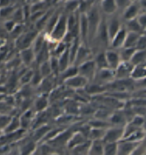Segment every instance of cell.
I'll list each match as a JSON object with an SVG mask.
<instances>
[{
    "label": "cell",
    "instance_id": "cell-1",
    "mask_svg": "<svg viewBox=\"0 0 146 155\" xmlns=\"http://www.w3.org/2000/svg\"><path fill=\"white\" fill-rule=\"evenodd\" d=\"M39 33L40 32L35 28V26H33L32 28H29L28 29L26 28V30L17 39L13 41L14 46L18 51L23 50L26 48L32 47L33 43Z\"/></svg>",
    "mask_w": 146,
    "mask_h": 155
},
{
    "label": "cell",
    "instance_id": "cell-2",
    "mask_svg": "<svg viewBox=\"0 0 146 155\" xmlns=\"http://www.w3.org/2000/svg\"><path fill=\"white\" fill-rule=\"evenodd\" d=\"M67 16H68V13L65 12L64 10H63L59 21H58V22L55 26V28H53L51 33L49 36H47L50 39L57 41V42L62 41L64 39V37L66 36L67 33L68 32Z\"/></svg>",
    "mask_w": 146,
    "mask_h": 155
},
{
    "label": "cell",
    "instance_id": "cell-3",
    "mask_svg": "<svg viewBox=\"0 0 146 155\" xmlns=\"http://www.w3.org/2000/svg\"><path fill=\"white\" fill-rule=\"evenodd\" d=\"M118 13H120V12H117L113 15L107 16V17L105 16V23H106V29H107V34L109 36L110 42L123 27V20H122V15H118Z\"/></svg>",
    "mask_w": 146,
    "mask_h": 155
},
{
    "label": "cell",
    "instance_id": "cell-4",
    "mask_svg": "<svg viewBox=\"0 0 146 155\" xmlns=\"http://www.w3.org/2000/svg\"><path fill=\"white\" fill-rule=\"evenodd\" d=\"M97 68L95 61L92 59L87 60L83 64L78 66V74L84 76L89 80V82H93L97 72Z\"/></svg>",
    "mask_w": 146,
    "mask_h": 155
},
{
    "label": "cell",
    "instance_id": "cell-5",
    "mask_svg": "<svg viewBox=\"0 0 146 155\" xmlns=\"http://www.w3.org/2000/svg\"><path fill=\"white\" fill-rule=\"evenodd\" d=\"M115 80H116L115 71L113 69H111L109 68H107L98 69L93 82H96L97 84L106 86L111 83L114 82Z\"/></svg>",
    "mask_w": 146,
    "mask_h": 155
},
{
    "label": "cell",
    "instance_id": "cell-6",
    "mask_svg": "<svg viewBox=\"0 0 146 155\" xmlns=\"http://www.w3.org/2000/svg\"><path fill=\"white\" fill-rule=\"evenodd\" d=\"M88 84H89V80L85 78L84 76L81 75L80 74H77L72 77L67 79L63 83V84L67 89L73 90V91H78V90L84 89Z\"/></svg>",
    "mask_w": 146,
    "mask_h": 155
},
{
    "label": "cell",
    "instance_id": "cell-7",
    "mask_svg": "<svg viewBox=\"0 0 146 155\" xmlns=\"http://www.w3.org/2000/svg\"><path fill=\"white\" fill-rule=\"evenodd\" d=\"M125 126H110L106 129L104 142H120L123 139Z\"/></svg>",
    "mask_w": 146,
    "mask_h": 155
},
{
    "label": "cell",
    "instance_id": "cell-8",
    "mask_svg": "<svg viewBox=\"0 0 146 155\" xmlns=\"http://www.w3.org/2000/svg\"><path fill=\"white\" fill-rule=\"evenodd\" d=\"M134 67L135 66L130 61H122L119 67L114 70L116 80L130 79Z\"/></svg>",
    "mask_w": 146,
    "mask_h": 155
},
{
    "label": "cell",
    "instance_id": "cell-9",
    "mask_svg": "<svg viewBox=\"0 0 146 155\" xmlns=\"http://www.w3.org/2000/svg\"><path fill=\"white\" fill-rule=\"evenodd\" d=\"M79 38L82 44L89 45V27L86 13H80V25H79Z\"/></svg>",
    "mask_w": 146,
    "mask_h": 155
},
{
    "label": "cell",
    "instance_id": "cell-10",
    "mask_svg": "<svg viewBox=\"0 0 146 155\" xmlns=\"http://www.w3.org/2000/svg\"><path fill=\"white\" fill-rule=\"evenodd\" d=\"M19 55L22 65L27 68H32L37 63V54L32 47L26 48L19 51Z\"/></svg>",
    "mask_w": 146,
    "mask_h": 155
},
{
    "label": "cell",
    "instance_id": "cell-11",
    "mask_svg": "<svg viewBox=\"0 0 146 155\" xmlns=\"http://www.w3.org/2000/svg\"><path fill=\"white\" fill-rule=\"evenodd\" d=\"M93 56H94V54L92 52V49L89 45L81 44L80 47L78 49V51H77V54H76V57L74 59L73 65H75L78 67L79 65L83 64V62L92 59Z\"/></svg>",
    "mask_w": 146,
    "mask_h": 155
},
{
    "label": "cell",
    "instance_id": "cell-12",
    "mask_svg": "<svg viewBox=\"0 0 146 155\" xmlns=\"http://www.w3.org/2000/svg\"><path fill=\"white\" fill-rule=\"evenodd\" d=\"M50 103V94H38L33 103V108L37 114L44 113L48 109Z\"/></svg>",
    "mask_w": 146,
    "mask_h": 155
},
{
    "label": "cell",
    "instance_id": "cell-13",
    "mask_svg": "<svg viewBox=\"0 0 146 155\" xmlns=\"http://www.w3.org/2000/svg\"><path fill=\"white\" fill-rule=\"evenodd\" d=\"M141 12H141V8L139 6L138 2L135 1L121 13V15H122L123 21H127L136 19Z\"/></svg>",
    "mask_w": 146,
    "mask_h": 155
},
{
    "label": "cell",
    "instance_id": "cell-14",
    "mask_svg": "<svg viewBox=\"0 0 146 155\" xmlns=\"http://www.w3.org/2000/svg\"><path fill=\"white\" fill-rule=\"evenodd\" d=\"M105 57H106V60H107L108 68L111 69H113V70H115L122 62L119 50H114L112 48L106 49L105 50Z\"/></svg>",
    "mask_w": 146,
    "mask_h": 155
},
{
    "label": "cell",
    "instance_id": "cell-15",
    "mask_svg": "<svg viewBox=\"0 0 146 155\" xmlns=\"http://www.w3.org/2000/svg\"><path fill=\"white\" fill-rule=\"evenodd\" d=\"M98 5H99L101 12L105 17L119 12L115 0H101Z\"/></svg>",
    "mask_w": 146,
    "mask_h": 155
},
{
    "label": "cell",
    "instance_id": "cell-16",
    "mask_svg": "<svg viewBox=\"0 0 146 155\" xmlns=\"http://www.w3.org/2000/svg\"><path fill=\"white\" fill-rule=\"evenodd\" d=\"M138 144L139 143L129 141L128 139H122L118 142V155L133 154Z\"/></svg>",
    "mask_w": 146,
    "mask_h": 155
},
{
    "label": "cell",
    "instance_id": "cell-17",
    "mask_svg": "<svg viewBox=\"0 0 146 155\" xmlns=\"http://www.w3.org/2000/svg\"><path fill=\"white\" fill-rule=\"evenodd\" d=\"M128 35V30L126 29V28L123 27L122 28V29L116 34V36H114L112 41L110 42V47L112 49H114V50H120L121 48L124 46V44H125V40H126V37Z\"/></svg>",
    "mask_w": 146,
    "mask_h": 155
},
{
    "label": "cell",
    "instance_id": "cell-18",
    "mask_svg": "<svg viewBox=\"0 0 146 155\" xmlns=\"http://www.w3.org/2000/svg\"><path fill=\"white\" fill-rule=\"evenodd\" d=\"M85 91L89 97H97L106 92V86L96 83V82H89L84 88Z\"/></svg>",
    "mask_w": 146,
    "mask_h": 155
},
{
    "label": "cell",
    "instance_id": "cell-19",
    "mask_svg": "<svg viewBox=\"0 0 146 155\" xmlns=\"http://www.w3.org/2000/svg\"><path fill=\"white\" fill-rule=\"evenodd\" d=\"M87 140H89V139H88V137H86L83 132H81L80 130H77L76 131L73 132L71 137L69 138V141L67 143V150H71V149L76 147L79 144L85 143Z\"/></svg>",
    "mask_w": 146,
    "mask_h": 155
},
{
    "label": "cell",
    "instance_id": "cell-20",
    "mask_svg": "<svg viewBox=\"0 0 146 155\" xmlns=\"http://www.w3.org/2000/svg\"><path fill=\"white\" fill-rule=\"evenodd\" d=\"M52 128L49 125V124H43L37 127L36 129H34V132L32 134V138L37 141V143H41L44 141V139L45 138L46 135L48 134L49 131L51 130Z\"/></svg>",
    "mask_w": 146,
    "mask_h": 155
},
{
    "label": "cell",
    "instance_id": "cell-21",
    "mask_svg": "<svg viewBox=\"0 0 146 155\" xmlns=\"http://www.w3.org/2000/svg\"><path fill=\"white\" fill-rule=\"evenodd\" d=\"M109 122L112 126H125L128 123V120L123 112L118 111L112 113L110 117Z\"/></svg>",
    "mask_w": 146,
    "mask_h": 155
},
{
    "label": "cell",
    "instance_id": "cell-22",
    "mask_svg": "<svg viewBox=\"0 0 146 155\" xmlns=\"http://www.w3.org/2000/svg\"><path fill=\"white\" fill-rule=\"evenodd\" d=\"M93 60L97 65V69H102V68H107L108 64L105 57V50H100L97 51L93 56Z\"/></svg>",
    "mask_w": 146,
    "mask_h": 155
},
{
    "label": "cell",
    "instance_id": "cell-23",
    "mask_svg": "<svg viewBox=\"0 0 146 155\" xmlns=\"http://www.w3.org/2000/svg\"><path fill=\"white\" fill-rule=\"evenodd\" d=\"M123 25L128 32H135V33H138V34H144V30L139 23L137 18L134 19V20L123 21Z\"/></svg>",
    "mask_w": 146,
    "mask_h": 155
},
{
    "label": "cell",
    "instance_id": "cell-24",
    "mask_svg": "<svg viewBox=\"0 0 146 155\" xmlns=\"http://www.w3.org/2000/svg\"><path fill=\"white\" fill-rule=\"evenodd\" d=\"M104 141L103 140H90L89 154L104 155Z\"/></svg>",
    "mask_w": 146,
    "mask_h": 155
},
{
    "label": "cell",
    "instance_id": "cell-25",
    "mask_svg": "<svg viewBox=\"0 0 146 155\" xmlns=\"http://www.w3.org/2000/svg\"><path fill=\"white\" fill-rule=\"evenodd\" d=\"M130 78L134 82H137V81H140V80L146 78V64L145 65L135 66Z\"/></svg>",
    "mask_w": 146,
    "mask_h": 155
},
{
    "label": "cell",
    "instance_id": "cell-26",
    "mask_svg": "<svg viewBox=\"0 0 146 155\" xmlns=\"http://www.w3.org/2000/svg\"><path fill=\"white\" fill-rule=\"evenodd\" d=\"M33 75H34V68H28L24 73H22L19 76V86L23 87L26 85H29L32 82Z\"/></svg>",
    "mask_w": 146,
    "mask_h": 155
},
{
    "label": "cell",
    "instance_id": "cell-27",
    "mask_svg": "<svg viewBox=\"0 0 146 155\" xmlns=\"http://www.w3.org/2000/svg\"><path fill=\"white\" fill-rule=\"evenodd\" d=\"M81 0H67L63 3V10L67 13H73L78 12Z\"/></svg>",
    "mask_w": 146,
    "mask_h": 155
},
{
    "label": "cell",
    "instance_id": "cell-28",
    "mask_svg": "<svg viewBox=\"0 0 146 155\" xmlns=\"http://www.w3.org/2000/svg\"><path fill=\"white\" fill-rule=\"evenodd\" d=\"M130 62L134 66L145 65L146 64V50H136Z\"/></svg>",
    "mask_w": 146,
    "mask_h": 155
},
{
    "label": "cell",
    "instance_id": "cell-29",
    "mask_svg": "<svg viewBox=\"0 0 146 155\" xmlns=\"http://www.w3.org/2000/svg\"><path fill=\"white\" fill-rule=\"evenodd\" d=\"M21 129V118L20 116L17 115H13L11 122L9 123V125L5 128V130L4 131H2V134H8V133H12V132L20 130Z\"/></svg>",
    "mask_w": 146,
    "mask_h": 155
},
{
    "label": "cell",
    "instance_id": "cell-30",
    "mask_svg": "<svg viewBox=\"0 0 146 155\" xmlns=\"http://www.w3.org/2000/svg\"><path fill=\"white\" fill-rule=\"evenodd\" d=\"M58 60H59V65H60V73L72 65L71 59H70V53H69V47L63 54H61L60 56L58 58Z\"/></svg>",
    "mask_w": 146,
    "mask_h": 155
},
{
    "label": "cell",
    "instance_id": "cell-31",
    "mask_svg": "<svg viewBox=\"0 0 146 155\" xmlns=\"http://www.w3.org/2000/svg\"><path fill=\"white\" fill-rule=\"evenodd\" d=\"M142 34H138V33H135V32H128V35L125 40V44L123 47H128V48H135L138 39Z\"/></svg>",
    "mask_w": 146,
    "mask_h": 155
},
{
    "label": "cell",
    "instance_id": "cell-32",
    "mask_svg": "<svg viewBox=\"0 0 146 155\" xmlns=\"http://www.w3.org/2000/svg\"><path fill=\"white\" fill-rule=\"evenodd\" d=\"M106 129L103 128H93L91 127L90 131L89 134V139L93 141V140H103L105 135Z\"/></svg>",
    "mask_w": 146,
    "mask_h": 155
},
{
    "label": "cell",
    "instance_id": "cell-33",
    "mask_svg": "<svg viewBox=\"0 0 146 155\" xmlns=\"http://www.w3.org/2000/svg\"><path fill=\"white\" fill-rule=\"evenodd\" d=\"M89 145H90V140H87L85 143L79 144L69 151L72 154H89Z\"/></svg>",
    "mask_w": 146,
    "mask_h": 155
},
{
    "label": "cell",
    "instance_id": "cell-34",
    "mask_svg": "<svg viewBox=\"0 0 146 155\" xmlns=\"http://www.w3.org/2000/svg\"><path fill=\"white\" fill-rule=\"evenodd\" d=\"M38 69L41 73L42 76L44 78L49 77L50 75H52V70H51V67H50V59L46 61L42 62L41 64L38 65Z\"/></svg>",
    "mask_w": 146,
    "mask_h": 155
},
{
    "label": "cell",
    "instance_id": "cell-35",
    "mask_svg": "<svg viewBox=\"0 0 146 155\" xmlns=\"http://www.w3.org/2000/svg\"><path fill=\"white\" fill-rule=\"evenodd\" d=\"M104 143V155H118V142Z\"/></svg>",
    "mask_w": 146,
    "mask_h": 155
},
{
    "label": "cell",
    "instance_id": "cell-36",
    "mask_svg": "<svg viewBox=\"0 0 146 155\" xmlns=\"http://www.w3.org/2000/svg\"><path fill=\"white\" fill-rule=\"evenodd\" d=\"M136 51L135 48H128V47H122L119 50L120 55L122 61H130L135 51Z\"/></svg>",
    "mask_w": 146,
    "mask_h": 155
},
{
    "label": "cell",
    "instance_id": "cell-37",
    "mask_svg": "<svg viewBox=\"0 0 146 155\" xmlns=\"http://www.w3.org/2000/svg\"><path fill=\"white\" fill-rule=\"evenodd\" d=\"M17 8L16 5H12L9 6H5V7H1V20L5 21V20H10L12 18V14L15 11V9Z\"/></svg>",
    "mask_w": 146,
    "mask_h": 155
},
{
    "label": "cell",
    "instance_id": "cell-38",
    "mask_svg": "<svg viewBox=\"0 0 146 155\" xmlns=\"http://www.w3.org/2000/svg\"><path fill=\"white\" fill-rule=\"evenodd\" d=\"M50 63L51 67L52 74L55 76H58L60 74V65H59V60L55 56H50Z\"/></svg>",
    "mask_w": 146,
    "mask_h": 155
},
{
    "label": "cell",
    "instance_id": "cell-39",
    "mask_svg": "<svg viewBox=\"0 0 146 155\" xmlns=\"http://www.w3.org/2000/svg\"><path fill=\"white\" fill-rule=\"evenodd\" d=\"M13 115L9 114H1V132L4 131L5 130V128L9 125V123L11 122Z\"/></svg>",
    "mask_w": 146,
    "mask_h": 155
},
{
    "label": "cell",
    "instance_id": "cell-40",
    "mask_svg": "<svg viewBox=\"0 0 146 155\" xmlns=\"http://www.w3.org/2000/svg\"><path fill=\"white\" fill-rule=\"evenodd\" d=\"M16 25L17 23L14 21H12V20H5V21H2V26H3V28H4V30L9 35L11 32H12V30L14 29V28L16 27Z\"/></svg>",
    "mask_w": 146,
    "mask_h": 155
},
{
    "label": "cell",
    "instance_id": "cell-41",
    "mask_svg": "<svg viewBox=\"0 0 146 155\" xmlns=\"http://www.w3.org/2000/svg\"><path fill=\"white\" fill-rule=\"evenodd\" d=\"M115 1H116L118 10H119L120 13H122L129 5H131L133 3L132 0H115Z\"/></svg>",
    "mask_w": 146,
    "mask_h": 155
},
{
    "label": "cell",
    "instance_id": "cell-42",
    "mask_svg": "<svg viewBox=\"0 0 146 155\" xmlns=\"http://www.w3.org/2000/svg\"><path fill=\"white\" fill-rule=\"evenodd\" d=\"M136 50H146V34L144 33L142 34L139 39H138V42H137V45H136Z\"/></svg>",
    "mask_w": 146,
    "mask_h": 155
},
{
    "label": "cell",
    "instance_id": "cell-43",
    "mask_svg": "<svg viewBox=\"0 0 146 155\" xmlns=\"http://www.w3.org/2000/svg\"><path fill=\"white\" fill-rule=\"evenodd\" d=\"M137 20L139 21L140 25L142 26V28H144V32L146 31V12H141L139 14V16L137 17Z\"/></svg>",
    "mask_w": 146,
    "mask_h": 155
},
{
    "label": "cell",
    "instance_id": "cell-44",
    "mask_svg": "<svg viewBox=\"0 0 146 155\" xmlns=\"http://www.w3.org/2000/svg\"><path fill=\"white\" fill-rule=\"evenodd\" d=\"M143 89H146V78L135 82V90H143Z\"/></svg>",
    "mask_w": 146,
    "mask_h": 155
},
{
    "label": "cell",
    "instance_id": "cell-45",
    "mask_svg": "<svg viewBox=\"0 0 146 155\" xmlns=\"http://www.w3.org/2000/svg\"><path fill=\"white\" fill-rule=\"evenodd\" d=\"M137 2L141 8V12H146V0H137Z\"/></svg>",
    "mask_w": 146,
    "mask_h": 155
},
{
    "label": "cell",
    "instance_id": "cell-46",
    "mask_svg": "<svg viewBox=\"0 0 146 155\" xmlns=\"http://www.w3.org/2000/svg\"><path fill=\"white\" fill-rule=\"evenodd\" d=\"M12 5H14L12 0H1V7H5Z\"/></svg>",
    "mask_w": 146,
    "mask_h": 155
},
{
    "label": "cell",
    "instance_id": "cell-47",
    "mask_svg": "<svg viewBox=\"0 0 146 155\" xmlns=\"http://www.w3.org/2000/svg\"><path fill=\"white\" fill-rule=\"evenodd\" d=\"M38 1H44V0H31V3H35V2H38Z\"/></svg>",
    "mask_w": 146,
    "mask_h": 155
},
{
    "label": "cell",
    "instance_id": "cell-48",
    "mask_svg": "<svg viewBox=\"0 0 146 155\" xmlns=\"http://www.w3.org/2000/svg\"><path fill=\"white\" fill-rule=\"evenodd\" d=\"M144 33H145V34H146V31H145V32H144Z\"/></svg>",
    "mask_w": 146,
    "mask_h": 155
}]
</instances>
